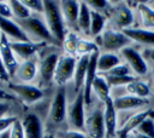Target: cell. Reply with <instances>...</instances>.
I'll list each match as a JSON object with an SVG mask.
<instances>
[{"label":"cell","instance_id":"4","mask_svg":"<svg viewBox=\"0 0 154 138\" xmlns=\"http://www.w3.org/2000/svg\"><path fill=\"white\" fill-rule=\"evenodd\" d=\"M60 56L61 53L53 48L51 51L43 50V54L37 62L38 74L36 82L40 88H48L54 84V73Z\"/></svg>","mask_w":154,"mask_h":138},{"label":"cell","instance_id":"39","mask_svg":"<svg viewBox=\"0 0 154 138\" xmlns=\"http://www.w3.org/2000/svg\"><path fill=\"white\" fill-rule=\"evenodd\" d=\"M10 138H25L24 134V130H23V125H22V120L18 119L12 127L10 128Z\"/></svg>","mask_w":154,"mask_h":138},{"label":"cell","instance_id":"10","mask_svg":"<svg viewBox=\"0 0 154 138\" xmlns=\"http://www.w3.org/2000/svg\"><path fill=\"white\" fill-rule=\"evenodd\" d=\"M76 64L77 57L66 53L60 56L54 73V84L57 87H66L67 84L72 82Z\"/></svg>","mask_w":154,"mask_h":138},{"label":"cell","instance_id":"11","mask_svg":"<svg viewBox=\"0 0 154 138\" xmlns=\"http://www.w3.org/2000/svg\"><path fill=\"white\" fill-rule=\"evenodd\" d=\"M154 115V109L146 108L142 110L134 111L129 116H126L122 122L118 123L117 128V137L118 138H129L137 128L138 126L149 116Z\"/></svg>","mask_w":154,"mask_h":138},{"label":"cell","instance_id":"33","mask_svg":"<svg viewBox=\"0 0 154 138\" xmlns=\"http://www.w3.org/2000/svg\"><path fill=\"white\" fill-rule=\"evenodd\" d=\"M135 132L141 133V134H144V136H147L149 138H154V115L147 117L138 126V128Z\"/></svg>","mask_w":154,"mask_h":138},{"label":"cell","instance_id":"21","mask_svg":"<svg viewBox=\"0 0 154 138\" xmlns=\"http://www.w3.org/2000/svg\"><path fill=\"white\" fill-rule=\"evenodd\" d=\"M0 30L10 39V41H30L14 19L0 17Z\"/></svg>","mask_w":154,"mask_h":138},{"label":"cell","instance_id":"22","mask_svg":"<svg viewBox=\"0 0 154 138\" xmlns=\"http://www.w3.org/2000/svg\"><path fill=\"white\" fill-rule=\"evenodd\" d=\"M135 12L141 23V28L154 30V7L153 6L144 2H136Z\"/></svg>","mask_w":154,"mask_h":138},{"label":"cell","instance_id":"26","mask_svg":"<svg viewBox=\"0 0 154 138\" xmlns=\"http://www.w3.org/2000/svg\"><path fill=\"white\" fill-rule=\"evenodd\" d=\"M91 92H93V97H96V99L101 104H103L111 97V87L107 84V80L105 79V76H102L100 74H97L95 76L93 87H91Z\"/></svg>","mask_w":154,"mask_h":138},{"label":"cell","instance_id":"44","mask_svg":"<svg viewBox=\"0 0 154 138\" xmlns=\"http://www.w3.org/2000/svg\"><path fill=\"white\" fill-rule=\"evenodd\" d=\"M144 52L148 54L147 58H148L150 62H153V64H154V47H152V48H147ZM147 58H146V61H147Z\"/></svg>","mask_w":154,"mask_h":138},{"label":"cell","instance_id":"15","mask_svg":"<svg viewBox=\"0 0 154 138\" xmlns=\"http://www.w3.org/2000/svg\"><path fill=\"white\" fill-rule=\"evenodd\" d=\"M20 120L25 138H45V123L36 113H28Z\"/></svg>","mask_w":154,"mask_h":138},{"label":"cell","instance_id":"46","mask_svg":"<svg viewBox=\"0 0 154 138\" xmlns=\"http://www.w3.org/2000/svg\"><path fill=\"white\" fill-rule=\"evenodd\" d=\"M0 138H10V130L6 131V132L0 133Z\"/></svg>","mask_w":154,"mask_h":138},{"label":"cell","instance_id":"51","mask_svg":"<svg viewBox=\"0 0 154 138\" xmlns=\"http://www.w3.org/2000/svg\"><path fill=\"white\" fill-rule=\"evenodd\" d=\"M106 138H107V137H106Z\"/></svg>","mask_w":154,"mask_h":138},{"label":"cell","instance_id":"36","mask_svg":"<svg viewBox=\"0 0 154 138\" xmlns=\"http://www.w3.org/2000/svg\"><path fill=\"white\" fill-rule=\"evenodd\" d=\"M54 136L58 138H88L83 131H77V130H71V128L59 131Z\"/></svg>","mask_w":154,"mask_h":138},{"label":"cell","instance_id":"5","mask_svg":"<svg viewBox=\"0 0 154 138\" xmlns=\"http://www.w3.org/2000/svg\"><path fill=\"white\" fill-rule=\"evenodd\" d=\"M96 39V45L101 50L100 52H120L124 47L130 46L131 40L116 28H106Z\"/></svg>","mask_w":154,"mask_h":138},{"label":"cell","instance_id":"43","mask_svg":"<svg viewBox=\"0 0 154 138\" xmlns=\"http://www.w3.org/2000/svg\"><path fill=\"white\" fill-rule=\"evenodd\" d=\"M10 109H11V102L0 100V117L6 116V115H10L8 114Z\"/></svg>","mask_w":154,"mask_h":138},{"label":"cell","instance_id":"17","mask_svg":"<svg viewBox=\"0 0 154 138\" xmlns=\"http://www.w3.org/2000/svg\"><path fill=\"white\" fill-rule=\"evenodd\" d=\"M0 56H1L4 65H5L6 70L8 71L11 79H13L17 67L19 64V61L17 59V57L14 56V53L12 51L10 39L5 34H2L0 38Z\"/></svg>","mask_w":154,"mask_h":138},{"label":"cell","instance_id":"3","mask_svg":"<svg viewBox=\"0 0 154 138\" xmlns=\"http://www.w3.org/2000/svg\"><path fill=\"white\" fill-rule=\"evenodd\" d=\"M67 92L66 87H57L55 92L49 102L47 111V123L51 127L58 128L66 122L67 115Z\"/></svg>","mask_w":154,"mask_h":138},{"label":"cell","instance_id":"34","mask_svg":"<svg viewBox=\"0 0 154 138\" xmlns=\"http://www.w3.org/2000/svg\"><path fill=\"white\" fill-rule=\"evenodd\" d=\"M89 8L91 11H95V12H99V13H103L106 15L105 12L111 10L112 6H111V2L106 1V0H90V1H87Z\"/></svg>","mask_w":154,"mask_h":138},{"label":"cell","instance_id":"40","mask_svg":"<svg viewBox=\"0 0 154 138\" xmlns=\"http://www.w3.org/2000/svg\"><path fill=\"white\" fill-rule=\"evenodd\" d=\"M11 81H12V79H11L8 71L6 70V68H5V65H4V62H2V59H1V56H0V85H2V86L5 87V86H6L8 82H11Z\"/></svg>","mask_w":154,"mask_h":138},{"label":"cell","instance_id":"8","mask_svg":"<svg viewBox=\"0 0 154 138\" xmlns=\"http://www.w3.org/2000/svg\"><path fill=\"white\" fill-rule=\"evenodd\" d=\"M119 56H120L122 61L130 68V70L135 77L141 79L148 74V71H149L148 62L146 61L143 54L137 48H135L132 45L124 47L119 52Z\"/></svg>","mask_w":154,"mask_h":138},{"label":"cell","instance_id":"47","mask_svg":"<svg viewBox=\"0 0 154 138\" xmlns=\"http://www.w3.org/2000/svg\"><path fill=\"white\" fill-rule=\"evenodd\" d=\"M150 74H152V84H153V87H154V64L150 68Z\"/></svg>","mask_w":154,"mask_h":138},{"label":"cell","instance_id":"31","mask_svg":"<svg viewBox=\"0 0 154 138\" xmlns=\"http://www.w3.org/2000/svg\"><path fill=\"white\" fill-rule=\"evenodd\" d=\"M10 6L12 10V15H13V19L16 22L19 21H24L26 18H29L32 13L30 12V10L23 4L22 0H11L10 1Z\"/></svg>","mask_w":154,"mask_h":138},{"label":"cell","instance_id":"45","mask_svg":"<svg viewBox=\"0 0 154 138\" xmlns=\"http://www.w3.org/2000/svg\"><path fill=\"white\" fill-rule=\"evenodd\" d=\"M131 137H132V138H149V137H147V136H144V134H141V133H137V132H134V133L131 134Z\"/></svg>","mask_w":154,"mask_h":138},{"label":"cell","instance_id":"25","mask_svg":"<svg viewBox=\"0 0 154 138\" xmlns=\"http://www.w3.org/2000/svg\"><path fill=\"white\" fill-rule=\"evenodd\" d=\"M89 57L85 56V57H78L77 58V64H76L75 75H73V80H72L75 94L78 93L83 88V84H84V79H85L88 64H89Z\"/></svg>","mask_w":154,"mask_h":138},{"label":"cell","instance_id":"9","mask_svg":"<svg viewBox=\"0 0 154 138\" xmlns=\"http://www.w3.org/2000/svg\"><path fill=\"white\" fill-rule=\"evenodd\" d=\"M84 133L88 138H106V127L103 120L102 104L87 110Z\"/></svg>","mask_w":154,"mask_h":138},{"label":"cell","instance_id":"38","mask_svg":"<svg viewBox=\"0 0 154 138\" xmlns=\"http://www.w3.org/2000/svg\"><path fill=\"white\" fill-rule=\"evenodd\" d=\"M17 120H18V117L14 115H6V116L0 117V133L8 131Z\"/></svg>","mask_w":154,"mask_h":138},{"label":"cell","instance_id":"13","mask_svg":"<svg viewBox=\"0 0 154 138\" xmlns=\"http://www.w3.org/2000/svg\"><path fill=\"white\" fill-rule=\"evenodd\" d=\"M113 105L117 110V113H126V111H137L146 109V107L149 103V99H142L135 96L130 94H119L116 97H112Z\"/></svg>","mask_w":154,"mask_h":138},{"label":"cell","instance_id":"50","mask_svg":"<svg viewBox=\"0 0 154 138\" xmlns=\"http://www.w3.org/2000/svg\"><path fill=\"white\" fill-rule=\"evenodd\" d=\"M0 87H4V86H2V85H0Z\"/></svg>","mask_w":154,"mask_h":138},{"label":"cell","instance_id":"29","mask_svg":"<svg viewBox=\"0 0 154 138\" xmlns=\"http://www.w3.org/2000/svg\"><path fill=\"white\" fill-rule=\"evenodd\" d=\"M96 52H100L99 46L96 45L95 41H90L88 39H83L81 38L77 45V50H76V57H89Z\"/></svg>","mask_w":154,"mask_h":138},{"label":"cell","instance_id":"20","mask_svg":"<svg viewBox=\"0 0 154 138\" xmlns=\"http://www.w3.org/2000/svg\"><path fill=\"white\" fill-rule=\"evenodd\" d=\"M60 11L65 22V25L69 28H77V18L79 13V1L77 0H63L59 1Z\"/></svg>","mask_w":154,"mask_h":138},{"label":"cell","instance_id":"24","mask_svg":"<svg viewBox=\"0 0 154 138\" xmlns=\"http://www.w3.org/2000/svg\"><path fill=\"white\" fill-rule=\"evenodd\" d=\"M124 90H125L126 94L135 96V97H138L142 99H148L152 94V88L148 85V82L142 79H138V77H136L134 81L128 84L124 87Z\"/></svg>","mask_w":154,"mask_h":138},{"label":"cell","instance_id":"35","mask_svg":"<svg viewBox=\"0 0 154 138\" xmlns=\"http://www.w3.org/2000/svg\"><path fill=\"white\" fill-rule=\"evenodd\" d=\"M100 75H101V74H100ZM102 75H111V76H130V75H132V73H131L130 68H129L124 62H122L120 64H118L117 67H114L112 70H109L108 73L102 74ZM132 76H134V75H132Z\"/></svg>","mask_w":154,"mask_h":138},{"label":"cell","instance_id":"7","mask_svg":"<svg viewBox=\"0 0 154 138\" xmlns=\"http://www.w3.org/2000/svg\"><path fill=\"white\" fill-rule=\"evenodd\" d=\"M85 116H87V108H85V103H84L83 91L81 90L78 93L75 94L73 99L71 102H69L67 115H66L67 128L84 132Z\"/></svg>","mask_w":154,"mask_h":138},{"label":"cell","instance_id":"18","mask_svg":"<svg viewBox=\"0 0 154 138\" xmlns=\"http://www.w3.org/2000/svg\"><path fill=\"white\" fill-rule=\"evenodd\" d=\"M103 120H105V127H106V137L107 138H114L117 136V128H118V113L113 105V99L109 97L103 104Z\"/></svg>","mask_w":154,"mask_h":138},{"label":"cell","instance_id":"42","mask_svg":"<svg viewBox=\"0 0 154 138\" xmlns=\"http://www.w3.org/2000/svg\"><path fill=\"white\" fill-rule=\"evenodd\" d=\"M0 100H4V102H13V100H16V97L13 94H11L5 87H0Z\"/></svg>","mask_w":154,"mask_h":138},{"label":"cell","instance_id":"27","mask_svg":"<svg viewBox=\"0 0 154 138\" xmlns=\"http://www.w3.org/2000/svg\"><path fill=\"white\" fill-rule=\"evenodd\" d=\"M90 12H91V10L89 8L87 1H79L77 29L85 35H89V30H90Z\"/></svg>","mask_w":154,"mask_h":138},{"label":"cell","instance_id":"2","mask_svg":"<svg viewBox=\"0 0 154 138\" xmlns=\"http://www.w3.org/2000/svg\"><path fill=\"white\" fill-rule=\"evenodd\" d=\"M51 34L61 45L66 35V25L60 11L59 1L43 0V15H42Z\"/></svg>","mask_w":154,"mask_h":138},{"label":"cell","instance_id":"41","mask_svg":"<svg viewBox=\"0 0 154 138\" xmlns=\"http://www.w3.org/2000/svg\"><path fill=\"white\" fill-rule=\"evenodd\" d=\"M0 17L13 19V15H12V10H11V6H10V1H1L0 0Z\"/></svg>","mask_w":154,"mask_h":138},{"label":"cell","instance_id":"30","mask_svg":"<svg viewBox=\"0 0 154 138\" xmlns=\"http://www.w3.org/2000/svg\"><path fill=\"white\" fill-rule=\"evenodd\" d=\"M79 36L75 30H69L64 38V41L61 44V47L64 48V52L66 54L70 56H75L76 57V50H77V45L79 41Z\"/></svg>","mask_w":154,"mask_h":138},{"label":"cell","instance_id":"49","mask_svg":"<svg viewBox=\"0 0 154 138\" xmlns=\"http://www.w3.org/2000/svg\"><path fill=\"white\" fill-rule=\"evenodd\" d=\"M1 35H2V33H1V30H0V38H1Z\"/></svg>","mask_w":154,"mask_h":138},{"label":"cell","instance_id":"48","mask_svg":"<svg viewBox=\"0 0 154 138\" xmlns=\"http://www.w3.org/2000/svg\"><path fill=\"white\" fill-rule=\"evenodd\" d=\"M47 138H58V137H55V136H51V137H47Z\"/></svg>","mask_w":154,"mask_h":138},{"label":"cell","instance_id":"14","mask_svg":"<svg viewBox=\"0 0 154 138\" xmlns=\"http://www.w3.org/2000/svg\"><path fill=\"white\" fill-rule=\"evenodd\" d=\"M112 22L118 30L131 28L135 22V12L130 6L118 5L111 8Z\"/></svg>","mask_w":154,"mask_h":138},{"label":"cell","instance_id":"16","mask_svg":"<svg viewBox=\"0 0 154 138\" xmlns=\"http://www.w3.org/2000/svg\"><path fill=\"white\" fill-rule=\"evenodd\" d=\"M38 68H37V61L35 59H28L19 62L17 70L14 73V81L20 84H32L37 80Z\"/></svg>","mask_w":154,"mask_h":138},{"label":"cell","instance_id":"6","mask_svg":"<svg viewBox=\"0 0 154 138\" xmlns=\"http://www.w3.org/2000/svg\"><path fill=\"white\" fill-rule=\"evenodd\" d=\"M6 90L13 94L16 99L20 100L25 105H32L45 97L43 90L34 84H20L11 81L6 85Z\"/></svg>","mask_w":154,"mask_h":138},{"label":"cell","instance_id":"12","mask_svg":"<svg viewBox=\"0 0 154 138\" xmlns=\"http://www.w3.org/2000/svg\"><path fill=\"white\" fill-rule=\"evenodd\" d=\"M47 44L43 42H32V41H11V47L19 62L34 59V57L45 50Z\"/></svg>","mask_w":154,"mask_h":138},{"label":"cell","instance_id":"19","mask_svg":"<svg viewBox=\"0 0 154 138\" xmlns=\"http://www.w3.org/2000/svg\"><path fill=\"white\" fill-rule=\"evenodd\" d=\"M122 31L131 40V42L146 46L148 48L154 47V30L143 29L141 27H131Z\"/></svg>","mask_w":154,"mask_h":138},{"label":"cell","instance_id":"23","mask_svg":"<svg viewBox=\"0 0 154 138\" xmlns=\"http://www.w3.org/2000/svg\"><path fill=\"white\" fill-rule=\"evenodd\" d=\"M123 61L119 56V53L114 52H100L97 57V74H106L109 70H112L114 67L120 64Z\"/></svg>","mask_w":154,"mask_h":138},{"label":"cell","instance_id":"1","mask_svg":"<svg viewBox=\"0 0 154 138\" xmlns=\"http://www.w3.org/2000/svg\"><path fill=\"white\" fill-rule=\"evenodd\" d=\"M22 30L25 33L28 39L32 42H43L55 47H61V45L51 34L42 15H31L24 21L17 22Z\"/></svg>","mask_w":154,"mask_h":138},{"label":"cell","instance_id":"32","mask_svg":"<svg viewBox=\"0 0 154 138\" xmlns=\"http://www.w3.org/2000/svg\"><path fill=\"white\" fill-rule=\"evenodd\" d=\"M107 80V84L109 85L111 90L113 88H119V87H125L128 84L134 81L136 77L130 75V76H111V75H102Z\"/></svg>","mask_w":154,"mask_h":138},{"label":"cell","instance_id":"37","mask_svg":"<svg viewBox=\"0 0 154 138\" xmlns=\"http://www.w3.org/2000/svg\"><path fill=\"white\" fill-rule=\"evenodd\" d=\"M23 4L34 15H43V1L42 0H23Z\"/></svg>","mask_w":154,"mask_h":138},{"label":"cell","instance_id":"28","mask_svg":"<svg viewBox=\"0 0 154 138\" xmlns=\"http://www.w3.org/2000/svg\"><path fill=\"white\" fill-rule=\"evenodd\" d=\"M106 21L107 17L103 13H99L95 11L90 12V30L89 36L97 38L105 29H106Z\"/></svg>","mask_w":154,"mask_h":138}]
</instances>
